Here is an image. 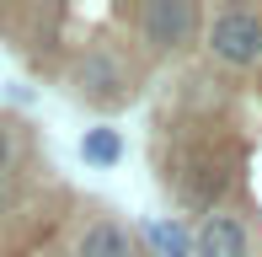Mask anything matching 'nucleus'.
Segmentation results:
<instances>
[{"label": "nucleus", "mask_w": 262, "mask_h": 257, "mask_svg": "<svg viewBox=\"0 0 262 257\" xmlns=\"http://www.w3.org/2000/svg\"><path fill=\"white\" fill-rule=\"evenodd\" d=\"M70 257H139V236L118 220H91V225H80Z\"/></svg>", "instance_id": "nucleus-5"}, {"label": "nucleus", "mask_w": 262, "mask_h": 257, "mask_svg": "<svg viewBox=\"0 0 262 257\" xmlns=\"http://www.w3.org/2000/svg\"><path fill=\"white\" fill-rule=\"evenodd\" d=\"M64 86H70V97L91 102V108H123L139 91V70L128 65L113 43H91V49H80L75 59H70Z\"/></svg>", "instance_id": "nucleus-1"}, {"label": "nucleus", "mask_w": 262, "mask_h": 257, "mask_svg": "<svg viewBox=\"0 0 262 257\" xmlns=\"http://www.w3.org/2000/svg\"><path fill=\"white\" fill-rule=\"evenodd\" d=\"M123 156H128V145H123V134H118L113 123H91L86 134H80V161H86V166L113 172Z\"/></svg>", "instance_id": "nucleus-6"}, {"label": "nucleus", "mask_w": 262, "mask_h": 257, "mask_svg": "<svg viewBox=\"0 0 262 257\" xmlns=\"http://www.w3.org/2000/svg\"><path fill=\"white\" fill-rule=\"evenodd\" d=\"M6 209H11V182L0 177V215H6Z\"/></svg>", "instance_id": "nucleus-9"}, {"label": "nucleus", "mask_w": 262, "mask_h": 257, "mask_svg": "<svg viewBox=\"0 0 262 257\" xmlns=\"http://www.w3.org/2000/svg\"><path fill=\"white\" fill-rule=\"evenodd\" d=\"M139 236L156 247V257H193V230L182 220H145Z\"/></svg>", "instance_id": "nucleus-7"}, {"label": "nucleus", "mask_w": 262, "mask_h": 257, "mask_svg": "<svg viewBox=\"0 0 262 257\" xmlns=\"http://www.w3.org/2000/svg\"><path fill=\"white\" fill-rule=\"evenodd\" d=\"M16 156H21V128L11 118H0V177L16 166Z\"/></svg>", "instance_id": "nucleus-8"}, {"label": "nucleus", "mask_w": 262, "mask_h": 257, "mask_svg": "<svg viewBox=\"0 0 262 257\" xmlns=\"http://www.w3.org/2000/svg\"><path fill=\"white\" fill-rule=\"evenodd\" d=\"M193 257H252V225L230 209H214L193 225Z\"/></svg>", "instance_id": "nucleus-4"}, {"label": "nucleus", "mask_w": 262, "mask_h": 257, "mask_svg": "<svg viewBox=\"0 0 262 257\" xmlns=\"http://www.w3.org/2000/svg\"><path fill=\"white\" fill-rule=\"evenodd\" d=\"M128 22H134L139 43H145L150 54H171V49L198 43V32H204V6H193V0H145V6L128 11Z\"/></svg>", "instance_id": "nucleus-3"}, {"label": "nucleus", "mask_w": 262, "mask_h": 257, "mask_svg": "<svg viewBox=\"0 0 262 257\" xmlns=\"http://www.w3.org/2000/svg\"><path fill=\"white\" fill-rule=\"evenodd\" d=\"M198 43L209 49V59L230 65V70H257L262 65V11L252 6H220L204 11V32Z\"/></svg>", "instance_id": "nucleus-2"}]
</instances>
